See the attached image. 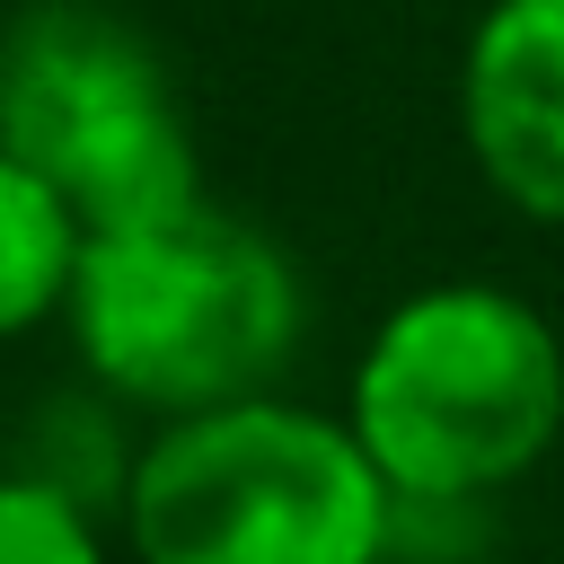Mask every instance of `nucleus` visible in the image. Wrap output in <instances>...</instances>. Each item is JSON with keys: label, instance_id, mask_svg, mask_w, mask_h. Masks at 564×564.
Returning <instances> with one entry per match:
<instances>
[{"label": "nucleus", "instance_id": "nucleus-1", "mask_svg": "<svg viewBox=\"0 0 564 564\" xmlns=\"http://www.w3.org/2000/svg\"><path fill=\"white\" fill-rule=\"evenodd\" d=\"M62 326L106 405L176 423L282 388L308 335V282L273 229L194 194L176 212L88 229Z\"/></svg>", "mask_w": 564, "mask_h": 564}, {"label": "nucleus", "instance_id": "nucleus-2", "mask_svg": "<svg viewBox=\"0 0 564 564\" xmlns=\"http://www.w3.org/2000/svg\"><path fill=\"white\" fill-rule=\"evenodd\" d=\"M344 423L405 511H476L564 441V326L511 282H423L352 352Z\"/></svg>", "mask_w": 564, "mask_h": 564}, {"label": "nucleus", "instance_id": "nucleus-3", "mask_svg": "<svg viewBox=\"0 0 564 564\" xmlns=\"http://www.w3.org/2000/svg\"><path fill=\"white\" fill-rule=\"evenodd\" d=\"M397 520L361 432L282 388L150 423L115 494L132 564H388Z\"/></svg>", "mask_w": 564, "mask_h": 564}, {"label": "nucleus", "instance_id": "nucleus-4", "mask_svg": "<svg viewBox=\"0 0 564 564\" xmlns=\"http://www.w3.org/2000/svg\"><path fill=\"white\" fill-rule=\"evenodd\" d=\"M0 150H18L88 229L203 194V150L159 44L106 0H26L0 26Z\"/></svg>", "mask_w": 564, "mask_h": 564}, {"label": "nucleus", "instance_id": "nucleus-5", "mask_svg": "<svg viewBox=\"0 0 564 564\" xmlns=\"http://www.w3.org/2000/svg\"><path fill=\"white\" fill-rule=\"evenodd\" d=\"M458 141L494 203L564 229V0H485L458 44Z\"/></svg>", "mask_w": 564, "mask_h": 564}, {"label": "nucleus", "instance_id": "nucleus-6", "mask_svg": "<svg viewBox=\"0 0 564 564\" xmlns=\"http://www.w3.org/2000/svg\"><path fill=\"white\" fill-rule=\"evenodd\" d=\"M79 247H88V220L18 150H0V344H18V335L62 317Z\"/></svg>", "mask_w": 564, "mask_h": 564}, {"label": "nucleus", "instance_id": "nucleus-7", "mask_svg": "<svg viewBox=\"0 0 564 564\" xmlns=\"http://www.w3.org/2000/svg\"><path fill=\"white\" fill-rule=\"evenodd\" d=\"M0 564H115L97 502L35 467H0Z\"/></svg>", "mask_w": 564, "mask_h": 564}]
</instances>
